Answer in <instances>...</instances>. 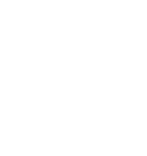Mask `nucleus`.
Segmentation results:
<instances>
[]
</instances>
